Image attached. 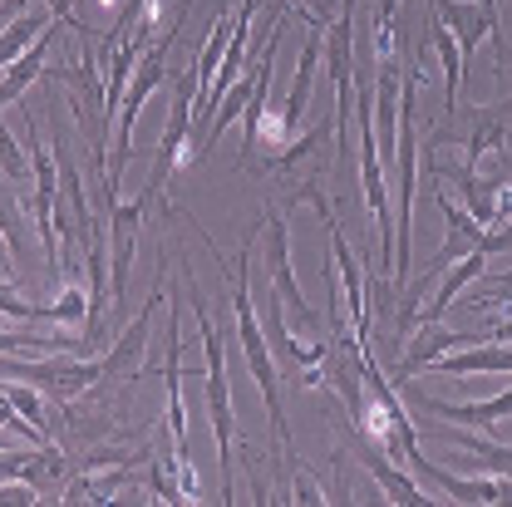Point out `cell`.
Wrapping results in <instances>:
<instances>
[{
	"instance_id": "6da1fadb",
	"label": "cell",
	"mask_w": 512,
	"mask_h": 507,
	"mask_svg": "<svg viewBox=\"0 0 512 507\" xmlns=\"http://www.w3.org/2000/svg\"><path fill=\"white\" fill-rule=\"evenodd\" d=\"M252 252H256V232H247L237 266H232V311H237V340H242V355H247V370L252 384L266 404V419H271V434L276 448L291 453V424H286V404H281V375H276V360H271V345H266V330L256 325L252 311Z\"/></svg>"
},
{
	"instance_id": "7a4b0ae2",
	"label": "cell",
	"mask_w": 512,
	"mask_h": 507,
	"mask_svg": "<svg viewBox=\"0 0 512 507\" xmlns=\"http://www.w3.org/2000/svg\"><path fill=\"white\" fill-rule=\"evenodd\" d=\"M183 256V252H178ZM183 281H188V306L202 330V350H207V409H212V434H217V458H222V498L232 503V389H227V350H222V330L212 325L207 296L192 276V261L183 256Z\"/></svg>"
},
{
	"instance_id": "3957f363",
	"label": "cell",
	"mask_w": 512,
	"mask_h": 507,
	"mask_svg": "<svg viewBox=\"0 0 512 507\" xmlns=\"http://www.w3.org/2000/svg\"><path fill=\"white\" fill-rule=\"evenodd\" d=\"M192 104H197V74H192V69H183V74L173 79V94H168V128H163V138H158L153 178H148V188H143V197H148V202L168 188V178H173V173L188 163V148H192Z\"/></svg>"
},
{
	"instance_id": "277c9868",
	"label": "cell",
	"mask_w": 512,
	"mask_h": 507,
	"mask_svg": "<svg viewBox=\"0 0 512 507\" xmlns=\"http://www.w3.org/2000/svg\"><path fill=\"white\" fill-rule=\"evenodd\" d=\"M261 247H266V271H271V291H276L281 311H291V316H296L301 335H311V340H325V330H320V316L311 311V306H306V296H301V286H296V271H291V232H286V217H281L276 207H266Z\"/></svg>"
},
{
	"instance_id": "5b68a950",
	"label": "cell",
	"mask_w": 512,
	"mask_h": 507,
	"mask_svg": "<svg viewBox=\"0 0 512 507\" xmlns=\"http://www.w3.org/2000/svg\"><path fill=\"white\" fill-rule=\"evenodd\" d=\"M5 360H10V375H15V380L35 384V389H45V394H55L60 404L79 399L89 384L104 380V365H99L94 355H45L40 365L25 360V355H5Z\"/></svg>"
},
{
	"instance_id": "8992f818",
	"label": "cell",
	"mask_w": 512,
	"mask_h": 507,
	"mask_svg": "<svg viewBox=\"0 0 512 507\" xmlns=\"http://www.w3.org/2000/svg\"><path fill=\"white\" fill-rule=\"evenodd\" d=\"M340 434H345V458H355V463L380 483V493L389 498V503H399V507H429L434 503V498H429V493H424V488H419V483H414L394 458H389V448L375 444L370 434H360L350 419H345V429H340Z\"/></svg>"
},
{
	"instance_id": "52a82bcc",
	"label": "cell",
	"mask_w": 512,
	"mask_h": 507,
	"mask_svg": "<svg viewBox=\"0 0 512 507\" xmlns=\"http://www.w3.org/2000/svg\"><path fill=\"white\" fill-rule=\"evenodd\" d=\"M109 212V291L114 301L128 291V271H133V247H138V232H143V212H148V197L138 192L133 202L114 197L104 202Z\"/></svg>"
},
{
	"instance_id": "ba28073f",
	"label": "cell",
	"mask_w": 512,
	"mask_h": 507,
	"mask_svg": "<svg viewBox=\"0 0 512 507\" xmlns=\"http://www.w3.org/2000/svg\"><path fill=\"white\" fill-rule=\"evenodd\" d=\"M429 10L453 30L463 64L478 55V45H483L488 30H493V40H498V5H488V0H429Z\"/></svg>"
},
{
	"instance_id": "9c48e42d",
	"label": "cell",
	"mask_w": 512,
	"mask_h": 507,
	"mask_svg": "<svg viewBox=\"0 0 512 507\" xmlns=\"http://www.w3.org/2000/svg\"><path fill=\"white\" fill-rule=\"evenodd\" d=\"M163 306V271H158V281H153V296H148V306L138 311V320L128 325L124 335L99 355V365H104V375H119V380H128V375H138V365H143V350H148V320H153V311Z\"/></svg>"
},
{
	"instance_id": "30bf717a",
	"label": "cell",
	"mask_w": 512,
	"mask_h": 507,
	"mask_svg": "<svg viewBox=\"0 0 512 507\" xmlns=\"http://www.w3.org/2000/svg\"><path fill=\"white\" fill-rule=\"evenodd\" d=\"M414 404L424 414H434L439 424H453V429H493L512 414V389H503L498 399H483V404H448V399H434L424 389H414Z\"/></svg>"
},
{
	"instance_id": "8fae6325",
	"label": "cell",
	"mask_w": 512,
	"mask_h": 507,
	"mask_svg": "<svg viewBox=\"0 0 512 507\" xmlns=\"http://www.w3.org/2000/svg\"><path fill=\"white\" fill-rule=\"evenodd\" d=\"M478 340H488V335H463V330H453V325L429 320V325H419V330H414V345L399 355V375H404V380H414V375H419V370H429L439 355L463 350V345H478Z\"/></svg>"
},
{
	"instance_id": "7c38bea8",
	"label": "cell",
	"mask_w": 512,
	"mask_h": 507,
	"mask_svg": "<svg viewBox=\"0 0 512 507\" xmlns=\"http://www.w3.org/2000/svg\"><path fill=\"white\" fill-rule=\"evenodd\" d=\"M434 375H512V340H478L463 350H448L429 365Z\"/></svg>"
},
{
	"instance_id": "4fadbf2b",
	"label": "cell",
	"mask_w": 512,
	"mask_h": 507,
	"mask_svg": "<svg viewBox=\"0 0 512 507\" xmlns=\"http://www.w3.org/2000/svg\"><path fill=\"white\" fill-rule=\"evenodd\" d=\"M311 20V30H306V45H301V64H296V79H291V94H286V109H281V138L291 133V128L301 124V114H306V104H311V84H316V64H320V35H325V15H306Z\"/></svg>"
},
{
	"instance_id": "5bb4252c",
	"label": "cell",
	"mask_w": 512,
	"mask_h": 507,
	"mask_svg": "<svg viewBox=\"0 0 512 507\" xmlns=\"http://www.w3.org/2000/svg\"><path fill=\"white\" fill-rule=\"evenodd\" d=\"M55 35H60V20L50 25V30H40V40L20 55V60H10L5 69H0V109L5 104H15L40 74H45V60H50V45H55Z\"/></svg>"
},
{
	"instance_id": "9a60e30c",
	"label": "cell",
	"mask_w": 512,
	"mask_h": 507,
	"mask_svg": "<svg viewBox=\"0 0 512 507\" xmlns=\"http://www.w3.org/2000/svg\"><path fill=\"white\" fill-rule=\"evenodd\" d=\"M483 261H488L483 252L458 256V261H453V266L444 271V281H439V296H434V301H429V306H424V311L414 316V325H429V320H439V316H444L448 306H453V301L463 296V286H473V281L483 276Z\"/></svg>"
},
{
	"instance_id": "2e32d148",
	"label": "cell",
	"mask_w": 512,
	"mask_h": 507,
	"mask_svg": "<svg viewBox=\"0 0 512 507\" xmlns=\"http://www.w3.org/2000/svg\"><path fill=\"white\" fill-rule=\"evenodd\" d=\"M429 15H434V10H429ZM429 45H434V55L444 60V109L453 114L458 99H463V55H458V40H453V30H448L439 15L429 20Z\"/></svg>"
},
{
	"instance_id": "e0dca14e",
	"label": "cell",
	"mask_w": 512,
	"mask_h": 507,
	"mask_svg": "<svg viewBox=\"0 0 512 507\" xmlns=\"http://www.w3.org/2000/svg\"><path fill=\"white\" fill-rule=\"evenodd\" d=\"M444 429L453 434V444L463 448V458H468V463H478L483 473L512 478V444H493V439H483L478 429H453V424H444Z\"/></svg>"
},
{
	"instance_id": "ac0fdd59",
	"label": "cell",
	"mask_w": 512,
	"mask_h": 507,
	"mask_svg": "<svg viewBox=\"0 0 512 507\" xmlns=\"http://www.w3.org/2000/svg\"><path fill=\"white\" fill-rule=\"evenodd\" d=\"M0 355H94L89 340H69V335H10L0 330Z\"/></svg>"
},
{
	"instance_id": "d6986e66",
	"label": "cell",
	"mask_w": 512,
	"mask_h": 507,
	"mask_svg": "<svg viewBox=\"0 0 512 507\" xmlns=\"http://www.w3.org/2000/svg\"><path fill=\"white\" fill-rule=\"evenodd\" d=\"M50 25H55L50 10H45V15H40V10H25L20 20H10V25L0 30V69H5L10 60H20V55L40 40V30H50Z\"/></svg>"
},
{
	"instance_id": "ffe728a7",
	"label": "cell",
	"mask_w": 512,
	"mask_h": 507,
	"mask_svg": "<svg viewBox=\"0 0 512 507\" xmlns=\"http://www.w3.org/2000/svg\"><path fill=\"white\" fill-rule=\"evenodd\" d=\"M5 394H10V404L25 414V424H35L45 439H50V414H45V399H40V389L35 384H25V380H15V384H0Z\"/></svg>"
},
{
	"instance_id": "44dd1931",
	"label": "cell",
	"mask_w": 512,
	"mask_h": 507,
	"mask_svg": "<svg viewBox=\"0 0 512 507\" xmlns=\"http://www.w3.org/2000/svg\"><path fill=\"white\" fill-rule=\"evenodd\" d=\"M0 316L10 320H55V306H35L15 291V281H0Z\"/></svg>"
},
{
	"instance_id": "7402d4cb",
	"label": "cell",
	"mask_w": 512,
	"mask_h": 507,
	"mask_svg": "<svg viewBox=\"0 0 512 507\" xmlns=\"http://www.w3.org/2000/svg\"><path fill=\"white\" fill-rule=\"evenodd\" d=\"M0 173H5L10 183L35 178V173H30V153H20V138H15L10 128H0Z\"/></svg>"
},
{
	"instance_id": "603a6c76",
	"label": "cell",
	"mask_w": 512,
	"mask_h": 507,
	"mask_svg": "<svg viewBox=\"0 0 512 507\" xmlns=\"http://www.w3.org/2000/svg\"><path fill=\"white\" fill-rule=\"evenodd\" d=\"M0 429H5V434H15V439H30V444H40V448L50 444L35 424H25V414L10 404V394H5V389H0Z\"/></svg>"
},
{
	"instance_id": "cb8c5ba5",
	"label": "cell",
	"mask_w": 512,
	"mask_h": 507,
	"mask_svg": "<svg viewBox=\"0 0 512 507\" xmlns=\"http://www.w3.org/2000/svg\"><path fill=\"white\" fill-rule=\"evenodd\" d=\"M478 311H493V306H512V271L503 276H483V296H473Z\"/></svg>"
},
{
	"instance_id": "d4e9b609",
	"label": "cell",
	"mask_w": 512,
	"mask_h": 507,
	"mask_svg": "<svg viewBox=\"0 0 512 507\" xmlns=\"http://www.w3.org/2000/svg\"><path fill=\"white\" fill-rule=\"evenodd\" d=\"M84 311H89V301L69 286V291L60 296V306H55V320H79V325H84Z\"/></svg>"
},
{
	"instance_id": "484cf974",
	"label": "cell",
	"mask_w": 512,
	"mask_h": 507,
	"mask_svg": "<svg viewBox=\"0 0 512 507\" xmlns=\"http://www.w3.org/2000/svg\"><path fill=\"white\" fill-rule=\"evenodd\" d=\"M25 463L30 458H5L0 453V483H25Z\"/></svg>"
},
{
	"instance_id": "4316f807",
	"label": "cell",
	"mask_w": 512,
	"mask_h": 507,
	"mask_svg": "<svg viewBox=\"0 0 512 507\" xmlns=\"http://www.w3.org/2000/svg\"><path fill=\"white\" fill-rule=\"evenodd\" d=\"M30 10V0H0V30L10 25V15H25Z\"/></svg>"
},
{
	"instance_id": "83f0119b",
	"label": "cell",
	"mask_w": 512,
	"mask_h": 507,
	"mask_svg": "<svg viewBox=\"0 0 512 507\" xmlns=\"http://www.w3.org/2000/svg\"><path fill=\"white\" fill-rule=\"evenodd\" d=\"M296 498H301V503H325V498L316 493V483H311V478H296Z\"/></svg>"
},
{
	"instance_id": "f1b7e54d",
	"label": "cell",
	"mask_w": 512,
	"mask_h": 507,
	"mask_svg": "<svg viewBox=\"0 0 512 507\" xmlns=\"http://www.w3.org/2000/svg\"><path fill=\"white\" fill-rule=\"evenodd\" d=\"M493 340H512V311L498 320V330H493Z\"/></svg>"
},
{
	"instance_id": "f546056e",
	"label": "cell",
	"mask_w": 512,
	"mask_h": 507,
	"mask_svg": "<svg viewBox=\"0 0 512 507\" xmlns=\"http://www.w3.org/2000/svg\"><path fill=\"white\" fill-rule=\"evenodd\" d=\"M291 5H301V0H276V10H271V25H281V15H286Z\"/></svg>"
},
{
	"instance_id": "4dcf8cb0",
	"label": "cell",
	"mask_w": 512,
	"mask_h": 507,
	"mask_svg": "<svg viewBox=\"0 0 512 507\" xmlns=\"http://www.w3.org/2000/svg\"><path fill=\"white\" fill-rule=\"evenodd\" d=\"M188 5H192V0H183V10H188Z\"/></svg>"
},
{
	"instance_id": "1f68e13d",
	"label": "cell",
	"mask_w": 512,
	"mask_h": 507,
	"mask_svg": "<svg viewBox=\"0 0 512 507\" xmlns=\"http://www.w3.org/2000/svg\"><path fill=\"white\" fill-rule=\"evenodd\" d=\"M488 5H498V0H488Z\"/></svg>"
}]
</instances>
